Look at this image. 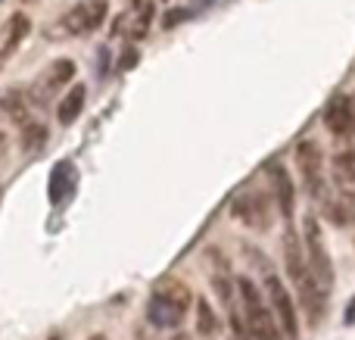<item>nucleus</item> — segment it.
<instances>
[{
  "instance_id": "1",
  "label": "nucleus",
  "mask_w": 355,
  "mask_h": 340,
  "mask_svg": "<svg viewBox=\"0 0 355 340\" xmlns=\"http://www.w3.org/2000/svg\"><path fill=\"white\" fill-rule=\"evenodd\" d=\"M281 247H284V262H287V278L293 284L296 297H300V306L306 309L309 325H318L327 309V287H321V281L309 269L306 253H302V241L293 228L284 231Z\"/></svg>"
},
{
  "instance_id": "2",
  "label": "nucleus",
  "mask_w": 355,
  "mask_h": 340,
  "mask_svg": "<svg viewBox=\"0 0 355 340\" xmlns=\"http://www.w3.org/2000/svg\"><path fill=\"white\" fill-rule=\"evenodd\" d=\"M237 300H240V318L250 340H284L281 325L271 312L268 300L262 297L259 284L252 278H237Z\"/></svg>"
},
{
  "instance_id": "3",
  "label": "nucleus",
  "mask_w": 355,
  "mask_h": 340,
  "mask_svg": "<svg viewBox=\"0 0 355 340\" xmlns=\"http://www.w3.org/2000/svg\"><path fill=\"white\" fill-rule=\"evenodd\" d=\"M259 260V269H262V287H265V297H268V306L275 312L277 325H281V334L284 340H300V316H296V306H293V297L290 291L284 287L281 275L268 266L262 253H252Z\"/></svg>"
},
{
  "instance_id": "4",
  "label": "nucleus",
  "mask_w": 355,
  "mask_h": 340,
  "mask_svg": "<svg viewBox=\"0 0 355 340\" xmlns=\"http://www.w3.org/2000/svg\"><path fill=\"white\" fill-rule=\"evenodd\" d=\"M190 306V291L181 281H159L147 306V316L156 328H178Z\"/></svg>"
},
{
  "instance_id": "5",
  "label": "nucleus",
  "mask_w": 355,
  "mask_h": 340,
  "mask_svg": "<svg viewBox=\"0 0 355 340\" xmlns=\"http://www.w3.org/2000/svg\"><path fill=\"white\" fill-rule=\"evenodd\" d=\"M110 12V0H78L69 6L53 25H50V37H81L97 31L106 22Z\"/></svg>"
},
{
  "instance_id": "6",
  "label": "nucleus",
  "mask_w": 355,
  "mask_h": 340,
  "mask_svg": "<svg viewBox=\"0 0 355 340\" xmlns=\"http://www.w3.org/2000/svg\"><path fill=\"white\" fill-rule=\"evenodd\" d=\"M302 253H306L309 269H312L315 278L321 281V287L331 291L334 262H331V253H327V241H324V231H321V222L315 216L302 219Z\"/></svg>"
},
{
  "instance_id": "7",
  "label": "nucleus",
  "mask_w": 355,
  "mask_h": 340,
  "mask_svg": "<svg viewBox=\"0 0 355 340\" xmlns=\"http://www.w3.org/2000/svg\"><path fill=\"white\" fill-rule=\"evenodd\" d=\"M231 212L252 231H268L271 222H275V203H271L268 194L262 191H240L237 197L231 200Z\"/></svg>"
},
{
  "instance_id": "8",
  "label": "nucleus",
  "mask_w": 355,
  "mask_h": 340,
  "mask_svg": "<svg viewBox=\"0 0 355 340\" xmlns=\"http://www.w3.org/2000/svg\"><path fill=\"white\" fill-rule=\"evenodd\" d=\"M72 78H75V62L66 60V56L53 60L41 75H37L35 81H31V87H28V94H31V100H35V106L50 103V100H53L56 94L62 91V87L72 85Z\"/></svg>"
},
{
  "instance_id": "9",
  "label": "nucleus",
  "mask_w": 355,
  "mask_h": 340,
  "mask_svg": "<svg viewBox=\"0 0 355 340\" xmlns=\"http://www.w3.org/2000/svg\"><path fill=\"white\" fill-rule=\"evenodd\" d=\"M296 166H300V175H302V185L312 197H324V160H321V147L318 141H300L296 144Z\"/></svg>"
},
{
  "instance_id": "10",
  "label": "nucleus",
  "mask_w": 355,
  "mask_h": 340,
  "mask_svg": "<svg viewBox=\"0 0 355 340\" xmlns=\"http://www.w3.org/2000/svg\"><path fill=\"white\" fill-rule=\"evenodd\" d=\"M28 35H31V19H28V12H22V10L12 12V16L0 25V69L16 56V50L22 47Z\"/></svg>"
},
{
  "instance_id": "11",
  "label": "nucleus",
  "mask_w": 355,
  "mask_h": 340,
  "mask_svg": "<svg viewBox=\"0 0 355 340\" xmlns=\"http://www.w3.org/2000/svg\"><path fill=\"white\" fill-rule=\"evenodd\" d=\"M265 178H268V187H271V197H275V210L281 212L284 219L293 216V206H296V191L290 185V175L284 169V162L271 160L265 166Z\"/></svg>"
},
{
  "instance_id": "12",
  "label": "nucleus",
  "mask_w": 355,
  "mask_h": 340,
  "mask_svg": "<svg viewBox=\"0 0 355 340\" xmlns=\"http://www.w3.org/2000/svg\"><path fill=\"white\" fill-rule=\"evenodd\" d=\"M324 125L334 137H349L355 131V103L346 94H334L324 110Z\"/></svg>"
},
{
  "instance_id": "13",
  "label": "nucleus",
  "mask_w": 355,
  "mask_h": 340,
  "mask_svg": "<svg viewBox=\"0 0 355 340\" xmlns=\"http://www.w3.org/2000/svg\"><path fill=\"white\" fill-rule=\"evenodd\" d=\"M31 110H35V100H31L28 91H19V87H6V91H0V112H3L10 122H16L19 128L35 119Z\"/></svg>"
},
{
  "instance_id": "14",
  "label": "nucleus",
  "mask_w": 355,
  "mask_h": 340,
  "mask_svg": "<svg viewBox=\"0 0 355 340\" xmlns=\"http://www.w3.org/2000/svg\"><path fill=\"white\" fill-rule=\"evenodd\" d=\"M85 100H87V87L85 85H72V91L60 100V110H56L60 125H72L75 119L81 116V110H85Z\"/></svg>"
},
{
  "instance_id": "15",
  "label": "nucleus",
  "mask_w": 355,
  "mask_h": 340,
  "mask_svg": "<svg viewBox=\"0 0 355 340\" xmlns=\"http://www.w3.org/2000/svg\"><path fill=\"white\" fill-rule=\"evenodd\" d=\"M334 178H337L340 191L355 197V150H346V153L334 156Z\"/></svg>"
},
{
  "instance_id": "16",
  "label": "nucleus",
  "mask_w": 355,
  "mask_h": 340,
  "mask_svg": "<svg viewBox=\"0 0 355 340\" xmlns=\"http://www.w3.org/2000/svg\"><path fill=\"white\" fill-rule=\"evenodd\" d=\"M218 316H215V309L209 306V300L206 297H200L196 300V334L200 337H206V340H212L215 334H218Z\"/></svg>"
},
{
  "instance_id": "17",
  "label": "nucleus",
  "mask_w": 355,
  "mask_h": 340,
  "mask_svg": "<svg viewBox=\"0 0 355 340\" xmlns=\"http://www.w3.org/2000/svg\"><path fill=\"white\" fill-rule=\"evenodd\" d=\"M47 144V128H44L37 119H31L28 125H22V147L25 150H37Z\"/></svg>"
},
{
  "instance_id": "18",
  "label": "nucleus",
  "mask_w": 355,
  "mask_h": 340,
  "mask_svg": "<svg viewBox=\"0 0 355 340\" xmlns=\"http://www.w3.org/2000/svg\"><path fill=\"white\" fill-rule=\"evenodd\" d=\"M150 22H153V3H144L141 10H137L135 25H131V37H135V41H141V37H147Z\"/></svg>"
},
{
  "instance_id": "19",
  "label": "nucleus",
  "mask_w": 355,
  "mask_h": 340,
  "mask_svg": "<svg viewBox=\"0 0 355 340\" xmlns=\"http://www.w3.org/2000/svg\"><path fill=\"white\" fill-rule=\"evenodd\" d=\"M131 66H137V50L135 47H128L122 53V62H119V69H131Z\"/></svg>"
},
{
  "instance_id": "20",
  "label": "nucleus",
  "mask_w": 355,
  "mask_h": 340,
  "mask_svg": "<svg viewBox=\"0 0 355 340\" xmlns=\"http://www.w3.org/2000/svg\"><path fill=\"white\" fill-rule=\"evenodd\" d=\"M181 19H187V12H184V10L168 12V16H166V22H162V25H166V28H172V25H175V22H181Z\"/></svg>"
},
{
  "instance_id": "21",
  "label": "nucleus",
  "mask_w": 355,
  "mask_h": 340,
  "mask_svg": "<svg viewBox=\"0 0 355 340\" xmlns=\"http://www.w3.org/2000/svg\"><path fill=\"white\" fill-rule=\"evenodd\" d=\"M6 147H10V141H6V131L0 128V160L6 156Z\"/></svg>"
},
{
  "instance_id": "22",
  "label": "nucleus",
  "mask_w": 355,
  "mask_h": 340,
  "mask_svg": "<svg viewBox=\"0 0 355 340\" xmlns=\"http://www.w3.org/2000/svg\"><path fill=\"white\" fill-rule=\"evenodd\" d=\"M346 322H355V297H352V303H349V312H346Z\"/></svg>"
},
{
  "instance_id": "23",
  "label": "nucleus",
  "mask_w": 355,
  "mask_h": 340,
  "mask_svg": "<svg viewBox=\"0 0 355 340\" xmlns=\"http://www.w3.org/2000/svg\"><path fill=\"white\" fill-rule=\"evenodd\" d=\"M172 340H190V337H187V334H175Z\"/></svg>"
},
{
  "instance_id": "24",
  "label": "nucleus",
  "mask_w": 355,
  "mask_h": 340,
  "mask_svg": "<svg viewBox=\"0 0 355 340\" xmlns=\"http://www.w3.org/2000/svg\"><path fill=\"white\" fill-rule=\"evenodd\" d=\"M47 340H62V334H50Z\"/></svg>"
},
{
  "instance_id": "25",
  "label": "nucleus",
  "mask_w": 355,
  "mask_h": 340,
  "mask_svg": "<svg viewBox=\"0 0 355 340\" xmlns=\"http://www.w3.org/2000/svg\"><path fill=\"white\" fill-rule=\"evenodd\" d=\"M91 340H106V337H103V334H94V337H91Z\"/></svg>"
},
{
  "instance_id": "26",
  "label": "nucleus",
  "mask_w": 355,
  "mask_h": 340,
  "mask_svg": "<svg viewBox=\"0 0 355 340\" xmlns=\"http://www.w3.org/2000/svg\"><path fill=\"white\" fill-rule=\"evenodd\" d=\"M131 3H141V0H131Z\"/></svg>"
}]
</instances>
